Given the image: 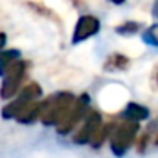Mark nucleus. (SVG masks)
<instances>
[{"instance_id":"nucleus-1","label":"nucleus","mask_w":158,"mask_h":158,"mask_svg":"<svg viewBox=\"0 0 158 158\" xmlns=\"http://www.w3.org/2000/svg\"><path fill=\"white\" fill-rule=\"evenodd\" d=\"M43 100H44V109H43L41 123L44 126H60L63 119L68 116L77 97L72 92H58Z\"/></svg>"},{"instance_id":"nucleus-2","label":"nucleus","mask_w":158,"mask_h":158,"mask_svg":"<svg viewBox=\"0 0 158 158\" xmlns=\"http://www.w3.org/2000/svg\"><path fill=\"white\" fill-rule=\"evenodd\" d=\"M43 95V89L39 83L36 82H29L22 87V90L7 104V106L2 107V117L4 119H17L19 114L22 112L24 109H27L31 104L41 100Z\"/></svg>"},{"instance_id":"nucleus-3","label":"nucleus","mask_w":158,"mask_h":158,"mask_svg":"<svg viewBox=\"0 0 158 158\" xmlns=\"http://www.w3.org/2000/svg\"><path fill=\"white\" fill-rule=\"evenodd\" d=\"M138 129H139V123H134V121L123 119L121 123H117L112 134H110V139H109L112 153L117 155V156H123L129 150L131 144L134 143Z\"/></svg>"},{"instance_id":"nucleus-4","label":"nucleus","mask_w":158,"mask_h":158,"mask_svg":"<svg viewBox=\"0 0 158 158\" xmlns=\"http://www.w3.org/2000/svg\"><path fill=\"white\" fill-rule=\"evenodd\" d=\"M27 61H17L9 68L7 75L4 77V82L0 85V97L2 99H14L19 92L22 90V82L26 78V72H27Z\"/></svg>"},{"instance_id":"nucleus-5","label":"nucleus","mask_w":158,"mask_h":158,"mask_svg":"<svg viewBox=\"0 0 158 158\" xmlns=\"http://www.w3.org/2000/svg\"><path fill=\"white\" fill-rule=\"evenodd\" d=\"M89 110H90V99H89L87 94H82L80 97H77L75 104H73V107L70 109L68 116L63 119V123L60 124V126H56V133L61 134V136H66V134H70L72 131H75L77 126L83 123V119L87 117Z\"/></svg>"},{"instance_id":"nucleus-6","label":"nucleus","mask_w":158,"mask_h":158,"mask_svg":"<svg viewBox=\"0 0 158 158\" xmlns=\"http://www.w3.org/2000/svg\"><path fill=\"white\" fill-rule=\"evenodd\" d=\"M102 114L95 109H90L87 117L83 119V123L80 124L78 131L73 134V143L75 144H90V141L94 139V136L97 134V131L102 126Z\"/></svg>"},{"instance_id":"nucleus-7","label":"nucleus","mask_w":158,"mask_h":158,"mask_svg":"<svg viewBox=\"0 0 158 158\" xmlns=\"http://www.w3.org/2000/svg\"><path fill=\"white\" fill-rule=\"evenodd\" d=\"M99 29H100V22L97 17H94V15H82L77 21L75 31H73V36H72V43L77 44V43L85 41L90 36H95L99 32Z\"/></svg>"},{"instance_id":"nucleus-8","label":"nucleus","mask_w":158,"mask_h":158,"mask_svg":"<svg viewBox=\"0 0 158 158\" xmlns=\"http://www.w3.org/2000/svg\"><path fill=\"white\" fill-rule=\"evenodd\" d=\"M43 109H44V100L41 99V100H38V102L31 104L27 109L22 110L15 121H17L19 124H32V123H36V119L41 121Z\"/></svg>"},{"instance_id":"nucleus-9","label":"nucleus","mask_w":158,"mask_h":158,"mask_svg":"<svg viewBox=\"0 0 158 158\" xmlns=\"http://www.w3.org/2000/svg\"><path fill=\"white\" fill-rule=\"evenodd\" d=\"M116 124L117 123H114V121H106V123H102L100 129L97 131V134L94 136V139L90 141V146L97 150V148H100L104 143H106V139H110V134H112Z\"/></svg>"},{"instance_id":"nucleus-10","label":"nucleus","mask_w":158,"mask_h":158,"mask_svg":"<svg viewBox=\"0 0 158 158\" xmlns=\"http://www.w3.org/2000/svg\"><path fill=\"white\" fill-rule=\"evenodd\" d=\"M148 117V109L143 106H139V104L136 102H131L126 106V109H124L123 112V119L126 121H134V123H138V121H143Z\"/></svg>"},{"instance_id":"nucleus-11","label":"nucleus","mask_w":158,"mask_h":158,"mask_svg":"<svg viewBox=\"0 0 158 158\" xmlns=\"http://www.w3.org/2000/svg\"><path fill=\"white\" fill-rule=\"evenodd\" d=\"M129 66V58L121 53H112L109 55V58L104 63V68L109 70V72H114V70H126Z\"/></svg>"},{"instance_id":"nucleus-12","label":"nucleus","mask_w":158,"mask_h":158,"mask_svg":"<svg viewBox=\"0 0 158 158\" xmlns=\"http://www.w3.org/2000/svg\"><path fill=\"white\" fill-rule=\"evenodd\" d=\"M19 51L10 49V51H0V77H5L12 65L17 61Z\"/></svg>"},{"instance_id":"nucleus-13","label":"nucleus","mask_w":158,"mask_h":158,"mask_svg":"<svg viewBox=\"0 0 158 158\" xmlns=\"http://www.w3.org/2000/svg\"><path fill=\"white\" fill-rule=\"evenodd\" d=\"M143 38L146 43H150V44H153V46H158V24H153L151 27H148L146 31H144Z\"/></svg>"},{"instance_id":"nucleus-14","label":"nucleus","mask_w":158,"mask_h":158,"mask_svg":"<svg viewBox=\"0 0 158 158\" xmlns=\"http://www.w3.org/2000/svg\"><path fill=\"white\" fill-rule=\"evenodd\" d=\"M138 31H139V24L138 22H126V24L116 27V32H119V34H134Z\"/></svg>"},{"instance_id":"nucleus-15","label":"nucleus","mask_w":158,"mask_h":158,"mask_svg":"<svg viewBox=\"0 0 158 158\" xmlns=\"http://www.w3.org/2000/svg\"><path fill=\"white\" fill-rule=\"evenodd\" d=\"M29 7H32V9H36V10H39V12H43V15L44 17H51L53 21H56V22H60V19L55 15V12L51 10V9H48V7H44L43 4H29Z\"/></svg>"},{"instance_id":"nucleus-16","label":"nucleus","mask_w":158,"mask_h":158,"mask_svg":"<svg viewBox=\"0 0 158 158\" xmlns=\"http://www.w3.org/2000/svg\"><path fill=\"white\" fill-rule=\"evenodd\" d=\"M146 144H148V133H144V134H141V136H139V141H138V144H136L138 151L143 153L144 148H146Z\"/></svg>"},{"instance_id":"nucleus-17","label":"nucleus","mask_w":158,"mask_h":158,"mask_svg":"<svg viewBox=\"0 0 158 158\" xmlns=\"http://www.w3.org/2000/svg\"><path fill=\"white\" fill-rule=\"evenodd\" d=\"M5 41H7V36H5L4 32H0V48L5 46Z\"/></svg>"},{"instance_id":"nucleus-18","label":"nucleus","mask_w":158,"mask_h":158,"mask_svg":"<svg viewBox=\"0 0 158 158\" xmlns=\"http://www.w3.org/2000/svg\"><path fill=\"white\" fill-rule=\"evenodd\" d=\"M153 14L158 17V4H155V7H153Z\"/></svg>"},{"instance_id":"nucleus-19","label":"nucleus","mask_w":158,"mask_h":158,"mask_svg":"<svg viewBox=\"0 0 158 158\" xmlns=\"http://www.w3.org/2000/svg\"><path fill=\"white\" fill-rule=\"evenodd\" d=\"M155 144H158V134H156V138H155Z\"/></svg>"}]
</instances>
